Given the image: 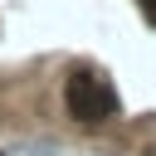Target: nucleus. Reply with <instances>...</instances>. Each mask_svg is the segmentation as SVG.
<instances>
[{
	"label": "nucleus",
	"mask_w": 156,
	"mask_h": 156,
	"mask_svg": "<svg viewBox=\"0 0 156 156\" xmlns=\"http://www.w3.org/2000/svg\"><path fill=\"white\" fill-rule=\"evenodd\" d=\"M141 10H146V20L156 24V0H141Z\"/></svg>",
	"instance_id": "nucleus-2"
},
{
	"label": "nucleus",
	"mask_w": 156,
	"mask_h": 156,
	"mask_svg": "<svg viewBox=\"0 0 156 156\" xmlns=\"http://www.w3.org/2000/svg\"><path fill=\"white\" fill-rule=\"evenodd\" d=\"M63 107H68L73 122H102V117L112 112V93H107L93 73H73L68 88H63Z\"/></svg>",
	"instance_id": "nucleus-1"
}]
</instances>
